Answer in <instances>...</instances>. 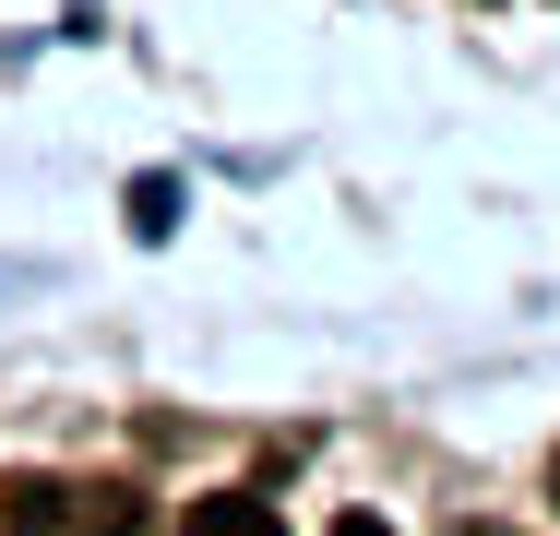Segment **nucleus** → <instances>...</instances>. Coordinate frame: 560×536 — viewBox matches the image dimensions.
I'll list each match as a JSON object with an SVG mask.
<instances>
[{
  "mask_svg": "<svg viewBox=\"0 0 560 536\" xmlns=\"http://www.w3.org/2000/svg\"><path fill=\"white\" fill-rule=\"evenodd\" d=\"M179 536H287V525H275V501H250V489H203V501L179 513Z\"/></svg>",
  "mask_w": 560,
  "mask_h": 536,
  "instance_id": "1",
  "label": "nucleus"
},
{
  "mask_svg": "<svg viewBox=\"0 0 560 536\" xmlns=\"http://www.w3.org/2000/svg\"><path fill=\"white\" fill-rule=\"evenodd\" d=\"M60 501L72 489H48V477H0V536H60Z\"/></svg>",
  "mask_w": 560,
  "mask_h": 536,
  "instance_id": "2",
  "label": "nucleus"
},
{
  "mask_svg": "<svg viewBox=\"0 0 560 536\" xmlns=\"http://www.w3.org/2000/svg\"><path fill=\"white\" fill-rule=\"evenodd\" d=\"M143 513H131V489H72L60 501V536H131Z\"/></svg>",
  "mask_w": 560,
  "mask_h": 536,
  "instance_id": "3",
  "label": "nucleus"
},
{
  "mask_svg": "<svg viewBox=\"0 0 560 536\" xmlns=\"http://www.w3.org/2000/svg\"><path fill=\"white\" fill-rule=\"evenodd\" d=\"M131 226L167 238V226H179V179H143V191H131Z\"/></svg>",
  "mask_w": 560,
  "mask_h": 536,
  "instance_id": "4",
  "label": "nucleus"
},
{
  "mask_svg": "<svg viewBox=\"0 0 560 536\" xmlns=\"http://www.w3.org/2000/svg\"><path fill=\"white\" fill-rule=\"evenodd\" d=\"M335 536H394V525H382V513H335Z\"/></svg>",
  "mask_w": 560,
  "mask_h": 536,
  "instance_id": "5",
  "label": "nucleus"
},
{
  "mask_svg": "<svg viewBox=\"0 0 560 536\" xmlns=\"http://www.w3.org/2000/svg\"><path fill=\"white\" fill-rule=\"evenodd\" d=\"M549 501H560V453H549Z\"/></svg>",
  "mask_w": 560,
  "mask_h": 536,
  "instance_id": "6",
  "label": "nucleus"
},
{
  "mask_svg": "<svg viewBox=\"0 0 560 536\" xmlns=\"http://www.w3.org/2000/svg\"><path fill=\"white\" fill-rule=\"evenodd\" d=\"M465 536H501V525H465Z\"/></svg>",
  "mask_w": 560,
  "mask_h": 536,
  "instance_id": "7",
  "label": "nucleus"
}]
</instances>
